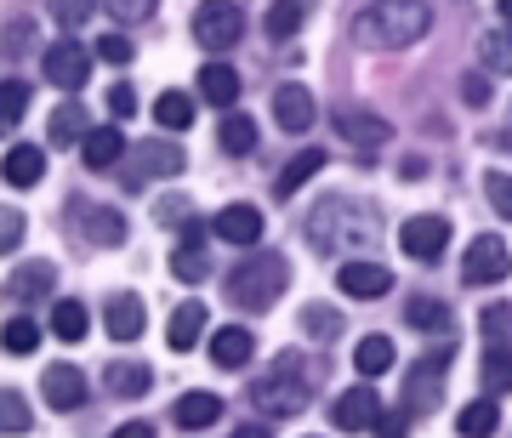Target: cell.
Returning a JSON list of instances; mask_svg holds the SVG:
<instances>
[{"instance_id":"42","label":"cell","mask_w":512,"mask_h":438,"mask_svg":"<svg viewBox=\"0 0 512 438\" xmlns=\"http://www.w3.org/2000/svg\"><path fill=\"white\" fill-rule=\"evenodd\" d=\"M302 330H308V336H319V342H330V336L342 330V313L325 308V302H313V308H302Z\"/></svg>"},{"instance_id":"25","label":"cell","mask_w":512,"mask_h":438,"mask_svg":"<svg viewBox=\"0 0 512 438\" xmlns=\"http://www.w3.org/2000/svg\"><path fill=\"white\" fill-rule=\"evenodd\" d=\"M103 382H109V393H114V399H143L148 387H154V370H148V365H137V359H114Z\"/></svg>"},{"instance_id":"35","label":"cell","mask_w":512,"mask_h":438,"mask_svg":"<svg viewBox=\"0 0 512 438\" xmlns=\"http://www.w3.org/2000/svg\"><path fill=\"white\" fill-rule=\"evenodd\" d=\"M171 274H177V279H188V285H200V279L211 274V256H205V245L183 239V245H177V256H171Z\"/></svg>"},{"instance_id":"32","label":"cell","mask_w":512,"mask_h":438,"mask_svg":"<svg viewBox=\"0 0 512 438\" xmlns=\"http://www.w3.org/2000/svg\"><path fill=\"white\" fill-rule=\"evenodd\" d=\"M456 427H461V438H490L495 427H501V404H490V399L467 404V410L456 416Z\"/></svg>"},{"instance_id":"11","label":"cell","mask_w":512,"mask_h":438,"mask_svg":"<svg viewBox=\"0 0 512 438\" xmlns=\"http://www.w3.org/2000/svg\"><path fill=\"white\" fill-rule=\"evenodd\" d=\"M399 245H404V256H416V262H439L444 256V245H450V222L444 217H410L399 228Z\"/></svg>"},{"instance_id":"30","label":"cell","mask_w":512,"mask_h":438,"mask_svg":"<svg viewBox=\"0 0 512 438\" xmlns=\"http://www.w3.org/2000/svg\"><path fill=\"white\" fill-rule=\"evenodd\" d=\"M393 359H399V353H393V342H387V336H365V342L353 347V365H359V376H387V370H393Z\"/></svg>"},{"instance_id":"17","label":"cell","mask_w":512,"mask_h":438,"mask_svg":"<svg viewBox=\"0 0 512 438\" xmlns=\"http://www.w3.org/2000/svg\"><path fill=\"white\" fill-rule=\"evenodd\" d=\"M256 353V336L245 325H222L217 336H211V365L217 370H245Z\"/></svg>"},{"instance_id":"55","label":"cell","mask_w":512,"mask_h":438,"mask_svg":"<svg viewBox=\"0 0 512 438\" xmlns=\"http://www.w3.org/2000/svg\"><path fill=\"white\" fill-rule=\"evenodd\" d=\"M507 143H512V126H507Z\"/></svg>"},{"instance_id":"12","label":"cell","mask_w":512,"mask_h":438,"mask_svg":"<svg viewBox=\"0 0 512 438\" xmlns=\"http://www.w3.org/2000/svg\"><path fill=\"white\" fill-rule=\"evenodd\" d=\"M40 393H46L52 410H80V404H86V376H80V365L57 359V365H46V376H40Z\"/></svg>"},{"instance_id":"34","label":"cell","mask_w":512,"mask_h":438,"mask_svg":"<svg viewBox=\"0 0 512 438\" xmlns=\"http://www.w3.org/2000/svg\"><path fill=\"white\" fill-rule=\"evenodd\" d=\"M154 120H160L165 131H188L194 126V97L188 92H165L160 103H154Z\"/></svg>"},{"instance_id":"26","label":"cell","mask_w":512,"mask_h":438,"mask_svg":"<svg viewBox=\"0 0 512 438\" xmlns=\"http://www.w3.org/2000/svg\"><path fill=\"white\" fill-rule=\"evenodd\" d=\"M308 18H313V0H274L268 18H262V29H268V40H291Z\"/></svg>"},{"instance_id":"27","label":"cell","mask_w":512,"mask_h":438,"mask_svg":"<svg viewBox=\"0 0 512 438\" xmlns=\"http://www.w3.org/2000/svg\"><path fill=\"white\" fill-rule=\"evenodd\" d=\"M200 336H205V302H183V308L171 313V325H165V342L177 347V353H188Z\"/></svg>"},{"instance_id":"45","label":"cell","mask_w":512,"mask_h":438,"mask_svg":"<svg viewBox=\"0 0 512 438\" xmlns=\"http://www.w3.org/2000/svg\"><path fill=\"white\" fill-rule=\"evenodd\" d=\"M92 52L103 57V63H114V69H120V63H131V52H137V46H131L126 35H103V40L92 46Z\"/></svg>"},{"instance_id":"47","label":"cell","mask_w":512,"mask_h":438,"mask_svg":"<svg viewBox=\"0 0 512 438\" xmlns=\"http://www.w3.org/2000/svg\"><path fill=\"white\" fill-rule=\"evenodd\" d=\"M103 6H109V12H114V18H120V23H143L148 12L160 6V0H103Z\"/></svg>"},{"instance_id":"16","label":"cell","mask_w":512,"mask_h":438,"mask_svg":"<svg viewBox=\"0 0 512 438\" xmlns=\"http://www.w3.org/2000/svg\"><path fill=\"white\" fill-rule=\"evenodd\" d=\"M143 325H148L143 296H131V291L109 296V308H103V330H109L114 342H137V336H143Z\"/></svg>"},{"instance_id":"33","label":"cell","mask_w":512,"mask_h":438,"mask_svg":"<svg viewBox=\"0 0 512 438\" xmlns=\"http://www.w3.org/2000/svg\"><path fill=\"white\" fill-rule=\"evenodd\" d=\"M35 427V410H29V399L23 393H12V387H0V433H29Z\"/></svg>"},{"instance_id":"46","label":"cell","mask_w":512,"mask_h":438,"mask_svg":"<svg viewBox=\"0 0 512 438\" xmlns=\"http://www.w3.org/2000/svg\"><path fill=\"white\" fill-rule=\"evenodd\" d=\"M23 245V211L0 205V251H18Z\"/></svg>"},{"instance_id":"19","label":"cell","mask_w":512,"mask_h":438,"mask_svg":"<svg viewBox=\"0 0 512 438\" xmlns=\"http://www.w3.org/2000/svg\"><path fill=\"white\" fill-rule=\"evenodd\" d=\"M336 131L359 148H382L393 137V126H387L382 114H365V109H336Z\"/></svg>"},{"instance_id":"7","label":"cell","mask_w":512,"mask_h":438,"mask_svg":"<svg viewBox=\"0 0 512 438\" xmlns=\"http://www.w3.org/2000/svg\"><path fill=\"white\" fill-rule=\"evenodd\" d=\"M444 376H450V347H433V353H421L410 376H404V404L410 410H433L444 399Z\"/></svg>"},{"instance_id":"51","label":"cell","mask_w":512,"mask_h":438,"mask_svg":"<svg viewBox=\"0 0 512 438\" xmlns=\"http://www.w3.org/2000/svg\"><path fill=\"white\" fill-rule=\"evenodd\" d=\"M376 433H382V438H404V416L382 410V416H376Z\"/></svg>"},{"instance_id":"15","label":"cell","mask_w":512,"mask_h":438,"mask_svg":"<svg viewBox=\"0 0 512 438\" xmlns=\"http://www.w3.org/2000/svg\"><path fill=\"white\" fill-rule=\"evenodd\" d=\"M313 114H319V103H313L308 86L285 80V86L274 92V120H279V131H308V126H313Z\"/></svg>"},{"instance_id":"54","label":"cell","mask_w":512,"mask_h":438,"mask_svg":"<svg viewBox=\"0 0 512 438\" xmlns=\"http://www.w3.org/2000/svg\"><path fill=\"white\" fill-rule=\"evenodd\" d=\"M495 6H501V23H512V0H495Z\"/></svg>"},{"instance_id":"44","label":"cell","mask_w":512,"mask_h":438,"mask_svg":"<svg viewBox=\"0 0 512 438\" xmlns=\"http://www.w3.org/2000/svg\"><path fill=\"white\" fill-rule=\"evenodd\" d=\"M97 0H52V18L63 23V29H80V23H92Z\"/></svg>"},{"instance_id":"52","label":"cell","mask_w":512,"mask_h":438,"mask_svg":"<svg viewBox=\"0 0 512 438\" xmlns=\"http://www.w3.org/2000/svg\"><path fill=\"white\" fill-rule=\"evenodd\" d=\"M114 438H154V427L148 421H126V427H114Z\"/></svg>"},{"instance_id":"6","label":"cell","mask_w":512,"mask_h":438,"mask_svg":"<svg viewBox=\"0 0 512 438\" xmlns=\"http://www.w3.org/2000/svg\"><path fill=\"white\" fill-rule=\"evenodd\" d=\"M239 35H245V12H239L234 0H205V6H194V40H200L205 52H228Z\"/></svg>"},{"instance_id":"43","label":"cell","mask_w":512,"mask_h":438,"mask_svg":"<svg viewBox=\"0 0 512 438\" xmlns=\"http://www.w3.org/2000/svg\"><path fill=\"white\" fill-rule=\"evenodd\" d=\"M478 52H484V69H490V74H512V40L501 35V29H495V35H484V46H478Z\"/></svg>"},{"instance_id":"21","label":"cell","mask_w":512,"mask_h":438,"mask_svg":"<svg viewBox=\"0 0 512 438\" xmlns=\"http://www.w3.org/2000/svg\"><path fill=\"white\" fill-rule=\"evenodd\" d=\"M194 86H200V97L211 103V109H222V114H228V109L239 103V74L228 69V63H205Z\"/></svg>"},{"instance_id":"36","label":"cell","mask_w":512,"mask_h":438,"mask_svg":"<svg viewBox=\"0 0 512 438\" xmlns=\"http://www.w3.org/2000/svg\"><path fill=\"white\" fill-rule=\"evenodd\" d=\"M478 330H484L490 347H512V302H490V308L478 313Z\"/></svg>"},{"instance_id":"8","label":"cell","mask_w":512,"mask_h":438,"mask_svg":"<svg viewBox=\"0 0 512 438\" xmlns=\"http://www.w3.org/2000/svg\"><path fill=\"white\" fill-rule=\"evenodd\" d=\"M512 274V251L501 234H478L473 245H467V256H461V279L467 285H501V279Z\"/></svg>"},{"instance_id":"2","label":"cell","mask_w":512,"mask_h":438,"mask_svg":"<svg viewBox=\"0 0 512 438\" xmlns=\"http://www.w3.org/2000/svg\"><path fill=\"white\" fill-rule=\"evenodd\" d=\"M433 29V12L427 0H376L353 18V40L370 46V52H399V46H416L421 35Z\"/></svg>"},{"instance_id":"39","label":"cell","mask_w":512,"mask_h":438,"mask_svg":"<svg viewBox=\"0 0 512 438\" xmlns=\"http://www.w3.org/2000/svg\"><path fill=\"white\" fill-rule=\"evenodd\" d=\"M478 376H484L490 393H512V347H490L484 365H478Z\"/></svg>"},{"instance_id":"3","label":"cell","mask_w":512,"mask_h":438,"mask_svg":"<svg viewBox=\"0 0 512 438\" xmlns=\"http://www.w3.org/2000/svg\"><path fill=\"white\" fill-rule=\"evenodd\" d=\"M313 387H319V370L302 353H279L274 365L251 382V404L262 416H296V410H308Z\"/></svg>"},{"instance_id":"18","label":"cell","mask_w":512,"mask_h":438,"mask_svg":"<svg viewBox=\"0 0 512 438\" xmlns=\"http://www.w3.org/2000/svg\"><path fill=\"white\" fill-rule=\"evenodd\" d=\"M262 211L256 205H222L217 211V239H228V245H256L262 239Z\"/></svg>"},{"instance_id":"31","label":"cell","mask_w":512,"mask_h":438,"mask_svg":"<svg viewBox=\"0 0 512 438\" xmlns=\"http://www.w3.org/2000/svg\"><path fill=\"white\" fill-rule=\"evenodd\" d=\"M217 143L228 148V154H251V148H256V120H251V114L228 109V114H222V126H217Z\"/></svg>"},{"instance_id":"41","label":"cell","mask_w":512,"mask_h":438,"mask_svg":"<svg viewBox=\"0 0 512 438\" xmlns=\"http://www.w3.org/2000/svg\"><path fill=\"white\" fill-rule=\"evenodd\" d=\"M0 342H6V353H18V359H23V353H35V347H40V325L29 319V313H18L12 325L0 330Z\"/></svg>"},{"instance_id":"5","label":"cell","mask_w":512,"mask_h":438,"mask_svg":"<svg viewBox=\"0 0 512 438\" xmlns=\"http://www.w3.org/2000/svg\"><path fill=\"white\" fill-rule=\"evenodd\" d=\"M160 177H183V148L165 143V137H148L126 154V188L160 183Z\"/></svg>"},{"instance_id":"50","label":"cell","mask_w":512,"mask_h":438,"mask_svg":"<svg viewBox=\"0 0 512 438\" xmlns=\"http://www.w3.org/2000/svg\"><path fill=\"white\" fill-rule=\"evenodd\" d=\"M461 97H467L473 109H484V103H490V80H484V74H467V80H461Z\"/></svg>"},{"instance_id":"13","label":"cell","mask_w":512,"mask_h":438,"mask_svg":"<svg viewBox=\"0 0 512 438\" xmlns=\"http://www.w3.org/2000/svg\"><path fill=\"white\" fill-rule=\"evenodd\" d=\"M376 416H382V399H376L370 387H348L342 399L330 404V421H336L342 433H365V427H376Z\"/></svg>"},{"instance_id":"22","label":"cell","mask_w":512,"mask_h":438,"mask_svg":"<svg viewBox=\"0 0 512 438\" xmlns=\"http://www.w3.org/2000/svg\"><path fill=\"white\" fill-rule=\"evenodd\" d=\"M171 416H177V427L200 433V427H217V421H222V399H217V393H205V387H194V393H183V399H177V410H171Z\"/></svg>"},{"instance_id":"20","label":"cell","mask_w":512,"mask_h":438,"mask_svg":"<svg viewBox=\"0 0 512 438\" xmlns=\"http://www.w3.org/2000/svg\"><path fill=\"white\" fill-rule=\"evenodd\" d=\"M0 177H6L12 188H35L40 177H46V148H35V143L6 148V160H0Z\"/></svg>"},{"instance_id":"49","label":"cell","mask_w":512,"mask_h":438,"mask_svg":"<svg viewBox=\"0 0 512 438\" xmlns=\"http://www.w3.org/2000/svg\"><path fill=\"white\" fill-rule=\"evenodd\" d=\"M490 205H495V211H501V217L512 222V177H501V171L490 177Z\"/></svg>"},{"instance_id":"14","label":"cell","mask_w":512,"mask_h":438,"mask_svg":"<svg viewBox=\"0 0 512 438\" xmlns=\"http://www.w3.org/2000/svg\"><path fill=\"white\" fill-rule=\"evenodd\" d=\"M52 285H57V268L52 262H23V268H12L6 274V302H46L52 296Z\"/></svg>"},{"instance_id":"4","label":"cell","mask_w":512,"mask_h":438,"mask_svg":"<svg viewBox=\"0 0 512 438\" xmlns=\"http://www.w3.org/2000/svg\"><path fill=\"white\" fill-rule=\"evenodd\" d=\"M285 285H291V262L285 256H245L234 274H228V302L245 313H262V308H274L279 296H285Z\"/></svg>"},{"instance_id":"37","label":"cell","mask_w":512,"mask_h":438,"mask_svg":"<svg viewBox=\"0 0 512 438\" xmlns=\"http://www.w3.org/2000/svg\"><path fill=\"white\" fill-rule=\"evenodd\" d=\"M404 313H410V325L416 330H439V336L450 330V308H444L439 296H410V308Z\"/></svg>"},{"instance_id":"9","label":"cell","mask_w":512,"mask_h":438,"mask_svg":"<svg viewBox=\"0 0 512 438\" xmlns=\"http://www.w3.org/2000/svg\"><path fill=\"white\" fill-rule=\"evenodd\" d=\"M92 46H80V40H52L46 46V80L52 86H63V92H74V86H86L92 80Z\"/></svg>"},{"instance_id":"1","label":"cell","mask_w":512,"mask_h":438,"mask_svg":"<svg viewBox=\"0 0 512 438\" xmlns=\"http://www.w3.org/2000/svg\"><path fill=\"white\" fill-rule=\"evenodd\" d=\"M308 239H313V251H325V256H359L376 239V211L359 200H348V194H330V200L313 205V217H308Z\"/></svg>"},{"instance_id":"53","label":"cell","mask_w":512,"mask_h":438,"mask_svg":"<svg viewBox=\"0 0 512 438\" xmlns=\"http://www.w3.org/2000/svg\"><path fill=\"white\" fill-rule=\"evenodd\" d=\"M234 438H268V427H262V421H251V427H239Z\"/></svg>"},{"instance_id":"48","label":"cell","mask_w":512,"mask_h":438,"mask_svg":"<svg viewBox=\"0 0 512 438\" xmlns=\"http://www.w3.org/2000/svg\"><path fill=\"white\" fill-rule=\"evenodd\" d=\"M109 114L114 120H131V114H137V92H131V86H109Z\"/></svg>"},{"instance_id":"28","label":"cell","mask_w":512,"mask_h":438,"mask_svg":"<svg viewBox=\"0 0 512 438\" xmlns=\"http://www.w3.org/2000/svg\"><path fill=\"white\" fill-rule=\"evenodd\" d=\"M319 171H325V148H302V154H296V160L285 165V171H279L274 194H279V200H291L296 188L308 183V177H319Z\"/></svg>"},{"instance_id":"40","label":"cell","mask_w":512,"mask_h":438,"mask_svg":"<svg viewBox=\"0 0 512 438\" xmlns=\"http://www.w3.org/2000/svg\"><path fill=\"white\" fill-rule=\"evenodd\" d=\"M86 239H92V245H120V239H126V217L109 211V205L92 211V217H86Z\"/></svg>"},{"instance_id":"24","label":"cell","mask_w":512,"mask_h":438,"mask_svg":"<svg viewBox=\"0 0 512 438\" xmlns=\"http://www.w3.org/2000/svg\"><path fill=\"white\" fill-rule=\"evenodd\" d=\"M80 160L92 165V171H109V165L126 160V137H120L114 126H92V137L80 143Z\"/></svg>"},{"instance_id":"29","label":"cell","mask_w":512,"mask_h":438,"mask_svg":"<svg viewBox=\"0 0 512 438\" xmlns=\"http://www.w3.org/2000/svg\"><path fill=\"white\" fill-rule=\"evenodd\" d=\"M86 330H92V313H86V302H74V296L52 302V336H57V342H80Z\"/></svg>"},{"instance_id":"38","label":"cell","mask_w":512,"mask_h":438,"mask_svg":"<svg viewBox=\"0 0 512 438\" xmlns=\"http://www.w3.org/2000/svg\"><path fill=\"white\" fill-rule=\"evenodd\" d=\"M23 114H29V86L23 80H0V131H18Z\"/></svg>"},{"instance_id":"23","label":"cell","mask_w":512,"mask_h":438,"mask_svg":"<svg viewBox=\"0 0 512 438\" xmlns=\"http://www.w3.org/2000/svg\"><path fill=\"white\" fill-rule=\"evenodd\" d=\"M86 131H92V120H86V109H80V103H57L52 120H46V143H52V148L86 143Z\"/></svg>"},{"instance_id":"10","label":"cell","mask_w":512,"mask_h":438,"mask_svg":"<svg viewBox=\"0 0 512 438\" xmlns=\"http://www.w3.org/2000/svg\"><path fill=\"white\" fill-rule=\"evenodd\" d=\"M336 285H342V296L376 302V296H387V291H393V268H382V262H370V256H353V262H342V268H336Z\"/></svg>"}]
</instances>
